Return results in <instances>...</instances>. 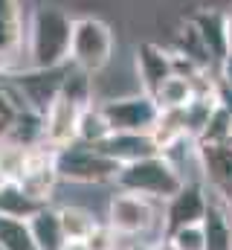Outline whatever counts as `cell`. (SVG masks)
I'll return each mask as SVG.
<instances>
[{"instance_id": "f1b7e54d", "label": "cell", "mask_w": 232, "mask_h": 250, "mask_svg": "<svg viewBox=\"0 0 232 250\" xmlns=\"http://www.w3.org/2000/svg\"><path fill=\"white\" fill-rule=\"evenodd\" d=\"M0 250H3V248H0Z\"/></svg>"}, {"instance_id": "8992f818", "label": "cell", "mask_w": 232, "mask_h": 250, "mask_svg": "<svg viewBox=\"0 0 232 250\" xmlns=\"http://www.w3.org/2000/svg\"><path fill=\"white\" fill-rule=\"evenodd\" d=\"M70 64L64 67H53V70H32V67H23L18 73H12V84L18 90V99L23 108L35 111V114H47L50 105L58 99L61 93V84H64V76H67Z\"/></svg>"}, {"instance_id": "603a6c76", "label": "cell", "mask_w": 232, "mask_h": 250, "mask_svg": "<svg viewBox=\"0 0 232 250\" xmlns=\"http://www.w3.org/2000/svg\"><path fill=\"white\" fill-rule=\"evenodd\" d=\"M174 250H206V239H203V227L200 224H192V227H183L172 236H163Z\"/></svg>"}, {"instance_id": "484cf974", "label": "cell", "mask_w": 232, "mask_h": 250, "mask_svg": "<svg viewBox=\"0 0 232 250\" xmlns=\"http://www.w3.org/2000/svg\"><path fill=\"white\" fill-rule=\"evenodd\" d=\"M227 47L232 53V12H227Z\"/></svg>"}, {"instance_id": "44dd1931", "label": "cell", "mask_w": 232, "mask_h": 250, "mask_svg": "<svg viewBox=\"0 0 232 250\" xmlns=\"http://www.w3.org/2000/svg\"><path fill=\"white\" fill-rule=\"evenodd\" d=\"M58 96L70 99V102L78 105V108L93 105V82H90V73H84V70H78V67L70 64V70H67V76H64V84H61V93H58Z\"/></svg>"}, {"instance_id": "cb8c5ba5", "label": "cell", "mask_w": 232, "mask_h": 250, "mask_svg": "<svg viewBox=\"0 0 232 250\" xmlns=\"http://www.w3.org/2000/svg\"><path fill=\"white\" fill-rule=\"evenodd\" d=\"M116 239L119 236H116L108 224H96L93 233L84 239V245H87V250H116Z\"/></svg>"}, {"instance_id": "277c9868", "label": "cell", "mask_w": 232, "mask_h": 250, "mask_svg": "<svg viewBox=\"0 0 232 250\" xmlns=\"http://www.w3.org/2000/svg\"><path fill=\"white\" fill-rule=\"evenodd\" d=\"M119 163H114L108 154H102L96 146L87 143H70L64 148H56V175L58 181L70 184H108L116 181Z\"/></svg>"}, {"instance_id": "4fadbf2b", "label": "cell", "mask_w": 232, "mask_h": 250, "mask_svg": "<svg viewBox=\"0 0 232 250\" xmlns=\"http://www.w3.org/2000/svg\"><path fill=\"white\" fill-rule=\"evenodd\" d=\"M84 108L73 105L70 99L58 96L50 105V111L44 114V143L50 148H64L70 143H76L78 137V117Z\"/></svg>"}, {"instance_id": "2e32d148", "label": "cell", "mask_w": 232, "mask_h": 250, "mask_svg": "<svg viewBox=\"0 0 232 250\" xmlns=\"http://www.w3.org/2000/svg\"><path fill=\"white\" fill-rule=\"evenodd\" d=\"M29 230L38 250H64L67 248V233L61 224V212L56 207L44 204L35 215H29Z\"/></svg>"}, {"instance_id": "7c38bea8", "label": "cell", "mask_w": 232, "mask_h": 250, "mask_svg": "<svg viewBox=\"0 0 232 250\" xmlns=\"http://www.w3.org/2000/svg\"><path fill=\"white\" fill-rule=\"evenodd\" d=\"M102 154H108L114 163L119 166H128V163H136V160H145L151 154H163L154 134H136V131H114L105 143L96 146Z\"/></svg>"}, {"instance_id": "7402d4cb", "label": "cell", "mask_w": 232, "mask_h": 250, "mask_svg": "<svg viewBox=\"0 0 232 250\" xmlns=\"http://www.w3.org/2000/svg\"><path fill=\"white\" fill-rule=\"evenodd\" d=\"M58 212H61V224H64L67 242H84V239L93 233V227L99 224V221H96L87 209H81V207H61Z\"/></svg>"}, {"instance_id": "ba28073f", "label": "cell", "mask_w": 232, "mask_h": 250, "mask_svg": "<svg viewBox=\"0 0 232 250\" xmlns=\"http://www.w3.org/2000/svg\"><path fill=\"white\" fill-rule=\"evenodd\" d=\"M26 67V18L20 0H0V76Z\"/></svg>"}, {"instance_id": "52a82bcc", "label": "cell", "mask_w": 232, "mask_h": 250, "mask_svg": "<svg viewBox=\"0 0 232 250\" xmlns=\"http://www.w3.org/2000/svg\"><path fill=\"white\" fill-rule=\"evenodd\" d=\"M111 131H136V134H151L160 120V105L151 93L139 90L134 96L108 99L99 105Z\"/></svg>"}, {"instance_id": "9c48e42d", "label": "cell", "mask_w": 232, "mask_h": 250, "mask_svg": "<svg viewBox=\"0 0 232 250\" xmlns=\"http://www.w3.org/2000/svg\"><path fill=\"white\" fill-rule=\"evenodd\" d=\"M206 204H209V192L203 184H192L186 181L183 189L166 201L163 207V215H160V227H163V236H172L183 227H192V224H200L203 215H206Z\"/></svg>"}, {"instance_id": "9a60e30c", "label": "cell", "mask_w": 232, "mask_h": 250, "mask_svg": "<svg viewBox=\"0 0 232 250\" xmlns=\"http://www.w3.org/2000/svg\"><path fill=\"white\" fill-rule=\"evenodd\" d=\"M200 227H203L206 250H232V207L227 201L212 195Z\"/></svg>"}, {"instance_id": "ffe728a7", "label": "cell", "mask_w": 232, "mask_h": 250, "mask_svg": "<svg viewBox=\"0 0 232 250\" xmlns=\"http://www.w3.org/2000/svg\"><path fill=\"white\" fill-rule=\"evenodd\" d=\"M114 131H111V125L105 120V114H102V108L99 105H87L84 111H81V117H78V143H87V146H99V143H105L108 137H111Z\"/></svg>"}, {"instance_id": "83f0119b", "label": "cell", "mask_w": 232, "mask_h": 250, "mask_svg": "<svg viewBox=\"0 0 232 250\" xmlns=\"http://www.w3.org/2000/svg\"><path fill=\"white\" fill-rule=\"evenodd\" d=\"M6 184H9V178H6V175H3V169H0V187H6Z\"/></svg>"}, {"instance_id": "30bf717a", "label": "cell", "mask_w": 232, "mask_h": 250, "mask_svg": "<svg viewBox=\"0 0 232 250\" xmlns=\"http://www.w3.org/2000/svg\"><path fill=\"white\" fill-rule=\"evenodd\" d=\"M197 157H200L203 178L212 187V195H218L232 207V146L197 143Z\"/></svg>"}, {"instance_id": "3957f363", "label": "cell", "mask_w": 232, "mask_h": 250, "mask_svg": "<svg viewBox=\"0 0 232 250\" xmlns=\"http://www.w3.org/2000/svg\"><path fill=\"white\" fill-rule=\"evenodd\" d=\"M114 29L93 15L73 21V41H70V64L84 73H99L114 59Z\"/></svg>"}, {"instance_id": "d4e9b609", "label": "cell", "mask_w": 232, "mask_h": 250, "mask_svg": "<svg viewBox=\"0 0 232 250\" xmlns=\"http://www.w3.org/2000/svg\"><path fill=\"white\" fill-rule=\"evenodd\" d=\"M218 87L232 93V53H227L221 62H218Z\"/></svg>"}, {"instance_id": "ac0fdd59", "label": "cell", "mask_w": 232, "mask_h": 250, "mask_svg": "<svg viewBox=\"0 0 232 250\" xmlns=\"http://www.w3.org/2000/svg\"><path fill=\"white\" fill-rule=\"evenodd\" d=\"M44 204L38 198H32L26 189L15 181H9L6 187H0V212L3 215H15V218H29L41 209Z\"/></svg>"}, {"instance_id": "e0dca14e", "label": "cell", "mask_w": 232, "mask_h": 250, "mask_svg": "<svg viewBox=\"0 0 232 250\" xmlns=\"http://www.w3.org/2000/svg\"><path fill=\"white\" fill-rule=\"evenodd\" d=\"M209 93H218V87L209 90ZM197 96H206V90L200 87V79H189V76H177L174 73L172 79L163 82V87L157 90L154 99H157L160 111H180V108H186Z\"/></svg>"}, {"instance_id": "7a4b0ae2", "label": "cell", "mask_w": 232, "mask_h": 250, "mask_svg": "<svg viewBox=\"0 0 232 250\" xmlns=\"http://www.w3.org/2000/svg\"><path fill=\"white\" fill-rule=\"evenodd\" d=\"M116 189L122 192H134V195H145L157 204H166L169 198H174L186 178L180 175V169L169 160V154H151L145 160L119 166L116 172Z\"/></svg>"}, {"instance_id": "6da1fadb", "label": "cell", "mask_w": 232, "mask_h": 250, "mask_svg": "<svg viewBox=\"0 0 232 250\" xmlns=\"http://www.w3.org/2000/svg\"><path fill=\"white\" fill-rule=\"evenodd\" d=\"M73 21L58 6H38L26 21V67L53 70L70 64Z\"/></svg>"}, {"instance_id": "5bb4252c", "label": "cell", "mask_w": 232, "mask_h": 250, "mask_svg": "<svg viewBox=\"0 0 232 250\" xmlns=\"http://www.w3.org/2000/svg\"><path fill=\"white\" fill-rule=\"evenodd\" d=\"M189 26L194 29V35L200 38L209 62H221L230 47H227V15L218 12V9H200L189 18Z\"/></svg>"}, {"instance_id": "5b68a950", "label": "cell", "mask_w": 232, "mask_h": 250, "mask_svg": "<svg viewBox=\"0 0 232 250\" xmlns=\"http://www.w3.org/2000/svg\"><path fill=\"white\" fill-rule=\"evenodd\" d=\"M154 224H160L157 201L134 192H116L108 204V227L116 236H145Z\"/></svg>"}, {"instance_id": "8fae6325", "label": "cell", "mask_w": 232, "mask_h": 250, "mask_svg": "<svg viewBox=\"0 0 232 250\" xmlns=\"http://www.w3.org/2000/svg\"><path fill=\"white\" fill-rule=\"evenodd\" d=\"M136 76H139V84L145 93L157 96V90L163 87L166 79L174 76V59L172 50L154 44V41H145L136 47Z\"/></svg>"}, {"instance_id": "d6986e66", "label": "cell", "mask_w": 232, "mask_h": 250, "mask_svg": "<svg viewBox=\"0 0 232 250\" xmlns=\"http://www.w3.org/2000/svg\"><path fill=\"white\" fill-rule=\"evenodd\" d=\"M0 248L3 250H38L32 230H29V218H15V215H3L0 212Z\"/></svg>"}, {"instance_id": "4316f807", "label": "cell", "mask_w": 232, "mask_h": 250, "mask_svg": "<svg viewBox=\"0 0 232 250\" xmlns=\"http://www.w3.org/2000/svg\"><path fill=\"white\" fill-rule=\"evenodd\" d=\"M128 250H154V245H145V242H139V245H131Z\"/></svg>"}]
</instances>
